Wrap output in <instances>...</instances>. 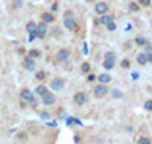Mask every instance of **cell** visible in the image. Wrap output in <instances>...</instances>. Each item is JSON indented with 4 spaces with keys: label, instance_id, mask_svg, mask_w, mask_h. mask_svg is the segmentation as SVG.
I'll list each match as a JSON object with an SVG mask.
<instances>
[{
    "label": "cell",
    "instance_id": "6da1fadb",
    "mask_svg": "<svg viewBox=\"0 0 152 144\" xmlns=\"http://www.w3.org/2000/svg\"><path fill=\"white\" fill-rule=\"evenodd\" d=\"M94 96L97 97V99H102V97H105L107 94H108V87H105V84H99V85H96L94 87Z\"/></svg>",
    "mask_w": 152,
    "mask_h": 144
},
{
    "label": "cell",
    "instance_id": "7a4b0ae2",
    "mask_svg": "<svg viewBox=\"0 0 152 144\" xmlns=\"http://www.w3.org/2000/svg\"><path fill=\"white\" fill-rule=\"evenodd\" d=\"M94 11H96V14L104 15V14H108L110 6H108L107 2H96V5H94Z\"/></svg>",
    "mask_w": 152,
    "mask_h": 144
},
{
    "label": "cell",
    "instance_id": "3957f363",
    "mask_svg": "<svg viewBox=\"0 0 152 144\" xmlns=\"http://www.w3.org/2000/svg\"><path fill=\"white\" fill-rule=\"evenodd\" d=\"M87 94L85 93H82V91H78L75 96H73V102L78 105V106H82V105H85L87 103Z\"/></svg>",
    "mask_w": 152,
    "mask_h": 144
},
{
    "label": "cell",
    "instance_id": "277c9868",
    "mask_svg": "<svg viewBox=\"0 0 152 144\" xmlns=\"http://www.w3.org/2000/svg\"><path fill=\"white\" fill-rule=\"evenodd\" d=\"M64 85H66V82H64V79H61V77H55V79L50 82V88L55 89V91L62 89V88H64Z\"/></svg>",
    "mask_w": 152,
    "mask_h": 144
},
{
    "label": "cell",
    "instance_id": "5b68a950",
    "mask_svg": "<svg viewBox=\"0 0 152 144\" xmlns=\"http://www.w3.org/2000/svg\"><path fill=\"white\" fill-rule=\"evenodd\" d=\"M47 23L41 21V23H38L37 24V33H38V38H44L46 33H47Z\"/></svg>",
    "mask_w": 152,
    "mask_h": 144
},
{
    "label": "cell",
    "instance_id": "8992f818",
    "mask_svg": "<svg viewBox=\"0 0 152 144\" xmlns=\"http://www.w3.org/2000/svg\"><path fill=\"white\" fill-rule=\"evenodd\" d=\"M70 58V50L69 49H61V50H58L56 52V59L58 61H67Z\"/></svg>",
    "mask_w": 152,
    "mask_h": 144
},
{
    "label": "cell",
    "instance_id": "52a82bcc",
    "mask_svg": "<svg viewBox=\"0 0 152 144\" xmlns=\"http://www.w3.org/2000/svg\"><path fill=\"white\" fill-rule=\"evenodd\" d=\"M23 67L26 68V70H29V71L35 70V59H32L31 56H24V59H23Z\"/></svg>",
    "mask_w": 152,
    "mask_h": 144
},
{
    "label": "cell",
    "instance_id": "ba28073f",
    "mask_svg": "<svg viewBox=\"0 0 152 144\" xmlns=\"http://www.w3.org/2000/svg\"><path fill=\"white\" fill-rule=\"evenodd\" d=\"M20 97H21L23 100H26V102L35 103V100H34V94L31 93V91H29L28 88H24V89H21V93H20Z\"/></svg>",
    "mask_w": 152,
    "mask_h": 144
},
{
    "label": "cell",
    "instance_id": "9c48e42d",
    "mask_svg": "<svg viewBox=\"0 0 152 144\" xmlns=\"http://www.w3.org/2000/svg\"><path fill=\"white\" fill-rule=\"evenodd\" d=\"M64 26L69 31H78V23L75 21V18H64Z\"/></svg>",
    "mask_w": 152,
    "mask_h": 144
},
{
    "label": "cell",
    "instance_id": "30bf717a",
    "mask_svg": "<svg viewBox=\"0 0 152 144\" xmlns=\"http://www.w3.org/2000/svg\"><path fill=\"white\" fill-rule=\"evenodd\" d=\"M41 97H43V103L44 105H53L55 103V96L52 93H49V91H47L44 96H41Z\"/></svg>",
    "mask_w": 152,
    "mask_h": 144
},
{
    "label": "cell",
    "instance_id": "8fae6325",
    "mask_svg": "<svg viewBox=\"0 0 152 144\" xmlns=\"http://www.w3.org/2000/svg\"><path fill=\"white\" fill-rule=\"evenodd\" d=\"M41 20L49 24V23H53L55 21V17H53L52 12H43V14H41Z\"/></svg>",
    "mask_w": 152,
    "mask_h": 144
},
{
    "label": "cell",
    "instance_id": "7c38bea8",
    "mask_svg": "<svg viewBox=\"0 0 152 144\" xmlns=\"http://www.w3.org/2000/svg\"><path fill=\"white\" fill-rule=\"evenodd\" d=\"M97 81H99L100 84H110V82H111V76L107 74V73H102V74L97 76Z\"/></svg>",
    "mask_w": 152,
    "mask_h": 144
},
{
    "label": "cell",
    "instance_id": "4fadbf2b",
    "mask_svg": "<svg viewBox=\"0 0 152 144\" xmlns=\"http://www.w3.org/2000/svg\"><path fill=\"white\" fill-rule=\"evenodd\" d=\"M111 21H113V17H111L110 14H104V15H100V20H99V23H100V24H104V26L110 24Z\"/></svg>",
    "mask_w": 152,
    "mask_h": 144
},
{
    "label": "cell",
    "instance_id": "5bb4252c",
    "mask_svg": "<svg viewBox=\"0 0 152 144\" xmlns=\"http://www.w3.org/2000/svg\"><path fill=\"white\" fill-rule=\"evenodd\" d=\"M49 91V88L47 87H44V85H40V87H37V89H35V93L38 94V96H44L46 93Z\"/></svg>",
    "mask_w": 152,
    "mask_h": 144
},
{
    "label": "cell",
    "instance_id": "9a60e30c",
    "mask_svg": "<svg viewBox=\"0 0 152 144\" xmlns=\"http://www.w3.org/2000/svg\"><path fill=\"white\" fill-rule=\"evenodd\" d=\"M28 56H31L32 59H38V58L41 56V52L37 50V49H32V50H29V55Z\"/></svg>",
    "mask_w": 152,
    "mask_h": 144
},
{
    "label": "cell",
    "instance_id": "2e32d148",
    "mask_svg": "<svg viewBox=\"0 0 152 144\" xmlns=\"http://www.w3.org/2000/svg\"><path fill=\"white\" fill-rule=\"evenodd\" d=\"M26 31L31 33V32H35L37 31V23H34V21H29L28 24H26Z\"/></svg>",
    "mask_w": 152,
    "mask_h": 144
},
{
    "label": "cell",
    "instance_id": "e0dca14e",
    "mask_svg": "<svg viewBox=\"0 0 152 144\" xmlns=\"http://www.w3.org/2000/svg\"><path fill=\"white\" fill-rule=\"evenodd\" d=\"M137 62L140 64V65H145L146 62H148V59H146V53H140L137 56Z\"/></svg>",
    "mask_w": 152,
    "mask_h": 144
},
{
    "label": "cell",
    "instance_id": "ac0fdd59",
    "mask_svg": "<svg viewBox=\"0 0 152 144\" xmlns=\"http://www.w3.org/2000/svg\"><path fill=\"white\" fill-rule=\"evenodd\" d=\"M12 9H18L23 6V0H12V3H11Z\"/></svg>",
    "mask_w": 152,
    "mask_h": 144
},
{
    "label": "cell",
    "instance_id": "d6986e66",
    "mask_svg": "<svg viewBox=\"0 0 152 144\" xmlns=\"http://www.w3.org/2000/svg\"><path fill=\"white\" fill-rule=\"evenodd\" d=\"M90 68H91V67H90V64H88V62H84V64L81 65V71L85 73V74L90 73Z\"/></svg>",
    "mask_w": 152,
    "mask_h": 144
},
{
    "label": "cell",
    "instance_id": "ffe728a7",
    "mask_svg": "<svg viewBox=\"0 0 152 144\" xmlns=\"http://www.w3.org/2000/svg\"><path fill=\"white\" fill-rule=\"evenodd\" d=\"M135 43H137L138 46H145V44L148 43V40H146L145 36H137V38H135Z\"/></svg>",
    "mask_w": 152,
    "mask_h": 144
},
{
    "label": "cell",
    "instance_id": "44dd1931",
    "mask_svg": "<svg viewBox=\"0 0 152 144\" xmlns=\"http://www.w3.org/2000/svg\"><path fill=\"white\" fill-rule=\"evenodd\" d=\"M105 59H107V61L114 62V61H116V55H114L113 52H107V53H105Z\"/></svg>",
    "mask_w": 152,
    "mask_h": 144
},
{
    "label": "cell",
    "instance_id": "7402d4cb",
    "mask_svg": "<svg viewBox=\"0 0 152 144\" xmlns=\"http://www.w3.org/2000/svg\"><path fill=\"white\" fill-rule=\"evenodd\" d=\"M138 9H140V5H138V3H129V11L137 12Z\"/></svg>",
    "mask_w": 152,
    "mask_h": 144
},
{
    "label": "cell",
    "instance_id": "603a6c76",
    "mask_svg": "<svg viewBox=\"0 0 152 144\" xmlns=\"http://www.w3.org/2000/svg\"><path fill=\"white\" fill-rule=\"evenodd\" d=\"M35 77H37L38 81H43V79H46V73H44V71H37Z\"/></svg>",
    "mask_w": 152,
    "mask_h": 144
},
{
    "label": "cell",
    "instance_id": "cb8c5ba5",
    "mask_svg": "<svg viewBox=\"0 0 152 144\" xmlns=\"http://www.w3.org/2000/svg\"><path fill=\"white\" fill-rule=\"evenodd\" d=\"M104 67H105L107 70H111V68L114 67V62H111V61H107V59H105V61H104Z\"/></svg>",
    "mask_w": 152,
    "mask_h": 144
},
{
    "label": "cell",
    "instance_id": "d4e9b609",
    "mask_svg": "<svg viewBox=\"0 0 152 144\" xmlns=\"http://www.w3.org/2000/svg\"><path fill=\"white\" fill-rule=\"evenodd\" d=\"M138 5L148 8V6H151V0H138Z\"/></svg>",
    "mask_w": 152,
    "mask_h": 144
},
{
    "label": "cell",
    "instance_id": "484cf974",
    "mask_svg": "<svg viewBox=\"0 0 152 144\" xmlns=\"http://www.w3.org/2000/svg\"><path fill=\"white\" fill-rule=\"evenodd\" d=\"M145 109L146 111H152V100H146L145 102Z\"/></svg>",
    "mask_w": 152,
    "mask_h": 144
},
{
    "label": "cell",
    "instance_id": "4316f807",
    "mask_svg": "<svg viewBox=\"0 0 152 144\" xmlns=\"http://www.w3.org/2000/svg\"><path fill=\"white\" fill-rule=\"evenodd\" d=\"M138 144H151V140L146 138V137H142L140 140H138Z\"/></svg>",
    "mask_w": 152,
    "mask_h": 144
},
{
    "label": "cell",
    "instance_id": "83f0119b",
    "mask_svg": "<svg viewBox=\"0 0 152 144\" xmlns=\"http://www.w3.org/2000/svg\"><path fill=\"white\" fill-rule=\"evenodd\" d=\"M73 14H75V12H73V11H70V9H67V11L64 12V18H73Z\"/></svg>",
    "mask_w": 152,
    "mask_h": 144
},
{
    "label": "cell",
    "instance_id": "f1b7e54d",
    "mask_svg": "<svg viewBox=\"0 0 152 144\" xmlns=\"http://www.w3.org/2000/svg\"><path fill=\"white\" fill-rule=\"evenodd\" d=\"M129 65H131V62H129L128 59H123V61H122V67H123V68H129Z\"/></svg>",
    "mask_w": 152,
    "mask_h": 144
},
{
    "label": "cell",
    "instance_id": "f546056e",
    "mask_svg": "<svg viewBox=\"0 0 152 144\" xmlns=\"http://www.w3.org/2000/svg\"><path fill=\"white\" fill-rule=\"evenodd\" d=\"M35 38H38V33H37V31H35V32H31V33H29V41H34Z\"/></svg>",
    "mask_w": 152,
    "mask_h": 144
},
{
    "label": "cell",
    "instance_id": "4dcf8cb0",
    "mask_svg": "<svg viewBox=\"0 0 152 144\" xmlns=\"http://www.w3.org/2000/svg\"><path fill=\"white\" fill-rule=\"evenodd\" d=\"M107 28L108 31H116V24H114V21H111L110 24H107Z\"/></svg>",
    "mask_w": 152,
    "mask_h": 144
},
{
    "label": "cell",
    "instance_id": "1f68e13d",
    "mask_svg": "<svg viewBox=\"0 0 152 144\" xmlns=\"http://www.w3.org/2000/svg\"><path fill=\"white\" fill-rule=\"evenodd\" d=\"M82 53L88 55V46H87V43H84V46H82Z\"/></svg>",
    "mask_w": 152,
    "mask_h": 144
},
{
    "label": "cell",
    "instance_id": "d6a6232c",
    "mask_svg": "<svg viewBox=\"0 0 152 144\" xmlns=\"http://www.w3.org/2000/svg\"><path fill=\"white\" fill-rule=\"evenodd\" d=\"M145 49H146V53H148V52H152V44L151 43H146L145 44Z\"/></svg>",
    "mask_w": 152,
    "mask_h": 144
},
{
    "label": "cell",
    "instance_id": "836d02e7",
    "mask_svg": "<svg viewBox=\"0 0 152 144\" xmlns=\"http://www.w3.org/2000/svg\"><path fill=\"white\" fill-rule=\"evenodd\" d=\"M146 59H148V62H152V52H148L146 53Z\"/></svg>",
    "mask_w": 152,
    "mask_h": 144
},
{
    "label": "cell",
    "instance_id": "e575fe53",
    "mask_svg": "<svg viewBox=\"0 0 152 144\" xmlns=\"http://www.w3.org/2000/svg\"><path fill=\"white\" fill-rule=\"evenodd\" d=\"M87 79H88V82H93V81L96 79V76H94V74H88V77H87Z\"/></svg>",
    "mask_w": 152,
    "mask_h": 144
},
{
    "label": "cell",
    "instance_id": "d590c367",
    "mask_svg": "<svg viewBox=\"0 0 152 144\" xmlns=\"http://www.w3.org/2000/svg\"><path fill=\"white\" fill-rule=\"evenodd\" d=\"M41 119H43V120H47V119H49V114H47V112H43V114H41Z\"/></svg>",
    "mask_w": 152,
    "mask_h": 144
},
{
    "label": "cell",
    "instance_id": "8d00e7d4",
    "mask_svg": "<svg viewBox=\"0 0 152 144\" xmlns=\"http://www.w3.org/2000/svg\"><path fill=\"white\" fill-rule=\"evenodd\" d=\"M131 77H132L134 81H137V79H138V73H135V71H134V73L131 74Z\"/></svg>",
    "mask_w": 152,
    "mask_h": 144
},
{
    "label": "cell",
    "instance_id": "74e56055",
    "mask_svg": "<svg viewBox=\"0 0 152 144\" xmlns=\"http://www.w3.org/2000/svg\"><path fill=\"white\" fill-rule=\"evenodd\" d=\"M85 2H90L91 3V2H96V0H85Z\"/></svg>",
    "mask_w": 152,
    "mask_h": 144
}]
</instances>
